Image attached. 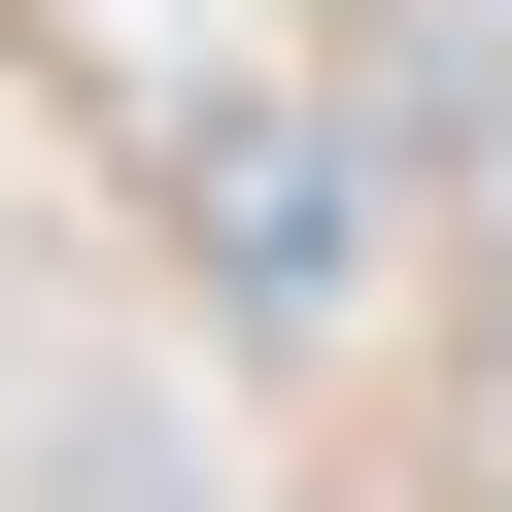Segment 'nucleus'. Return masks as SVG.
Here are the masks:
<instances>
[{
  "instance_id": "f257e3e1",
  "label": "nucleus",
  "mask_w": 512,
  "mask_h": 512,
  "mask_svg": "<svg viewBox=\"0 0 512 512\" xmlns=\"http://www.w3.org/2000/svg\"><path fill=\"white\" fill-rule=\"evenodd\" d=\"M205 274H239V308H342V137H308V103L205 137Z\"/></svg>"
},
{
  "instance_id": "f03ea898",
  "label": "nucleus",
  "mask_w": 512,
  "mask_h": 512,
  "mask_svg": "<svg viewBox=\"0 0 512 512\" xmlns=\"http://www.w3.org/2000/svg\"><path fill=\"white\" fill-rule=\"evenodd\" d=\"M35 512H171V444L137 410H35Z\"/></svg>"
}]
</instances>
